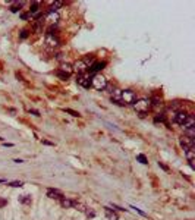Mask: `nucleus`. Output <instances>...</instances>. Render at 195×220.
Instances as JSON below:
<instances>
[{
  "label": "nucleus",
  "mask_w": 195,
  "mask_h": 220,
  "mask_svg": "<svg viewBox=\"0 0 195 220\" xmlns=\"http://www.w3.org/2000/svg\"><path fill=\"white\" fill-rule=\"evenodd\" d=\"M28 37V31H25V29H24L22 32H21V38H27Z\"/></svg>",
  "instance_id": "nucleus-32"
},
{
  "label": "nucleus",
  "mask_w": 195,
  "mask_h": 220,
  "mask_svg": "<svg viewBox=\"0 0 195 220\" xmlns=\"http://www.w3.org/2000/svg\"><path fill=\"white\" fill-rule=\"evenodd\" d=\"M78 84L84 88H89L91 87V76H89L88 73H82V75H78Z\"/></svg>",
  "instance_id": "nucleus-5"
},
{
  "label": "nucleus",
  "mask_w": 195,
  "mask_h": 220,
  "mask_svg": "<svg viewBox=\"0 0 195 220\" xmlns=\"http://www.w3.org/2000/svg\"><path fill=\"white\" fill-rule=\"evenodd\" d=\"M104 214H106V217L109 220H119V216L111 209H109V207H104Z\"/></svg>",
  "instance_id": "nucleus-13"
},
{
  "label": "nucleus",
  "mask_w": 195,
  "mask_h": 220,
  "mask_svg": "<svg viewBox=\"0 0 195 220\" xmlns=\"http://www.w3.org/2000/svg\"><path fill=\"white\" fill-rule=\"evenodd\" d=\"M154 120H156V122H164V120H166V116H164V114H157L156 118H154Z\"/></svg>",
  "instance_id": "nucleus-28"
},
{
  "label": "nucleus",
  "mask_w": 195,
  "mask_h": 220,
  "mask_svg": "<svg viewBox=\"0 0 195 220\" xmlns=\"http://www.w3.org/2000/svg\"><path fill=\"white\" fill-rule=\"evenodd\" d=\"M6 203H7V201H6L5 198H0V207H5Z\"/></svg>",
  "instance_id": "nucleus-31"
},
{
  "label": "nucleus",
  "mask_w": 195,
  "mask_h": 220,
  "mask_svg": "<svg viewBox=\"0 0 195 220\" xmlns=\"http://www.w3.org/2000/svg\"><path fill=\"white\" fill-rule=\"evenodd\" d=\"M37 12H38V2H34L32 5H31V9H29V15H34Z\"/></svg>",
  "instance_id": "nucleus-20"
},
{
  "label": "nucleus",
  "mask_w": 195,
  "mask_h": 220,
  "mask_svg": "<svg viewBox=\"0 0 195 220\" xmlns=\"http://www.w3.org/2000/svg\"><path fill=\"white\" fill-rule=\"evenodd\" d=\"M56 75H57V76H59L60 79H63V81H66V79H69V76H71V75H67V73L62 72V71H57V72H56Z\"/></svg>",
  "instance_id": "nucleus-21"
},
{
  "label": "nucleus",
  "mask_w": 195,
  "mask_h": 220,
  "mask_svg": "<svg viewBox=\"0 0 195 220\" xmlns=\"http://www.w3.org/2000/svg\"><path fill=\"white\" fill-rule=\"evenodd\" d=\"M158 166H160L162 169H164V170H166V172H167V170H169V169H167V167H166V166H164V164H163V163H160V162H158Z\"/></svg>",
  "instance_id": "nucleus-33"
},
{
  "label": "nucleus",
  "mask_w": 195,
  "mask_h": 220,
  "mask_svg": "<svg viewBox=\"0 0 195 220\" xmlns=\"http://www.w3.org/2000/svg\"><path fill=\"white\" fill-rule=\"evenodd\" d=\"M107 84H109V82H107V79L104 78L101 73H95V75L91 76V87H94L95 90L103 91L104 88H106Z\"/></svg>",
  "instance_id": "nucleus-1"
},
{
  "label": "nucleus",
  "mask_w": 195,
  "mask_h": 220,
  "mask_svg": "<svg viewBox=\"0 0 195 220\" xmlns=\"http://www.w3.org/2000/svg\"><path fill=\"white\" fill-rule=\"evenodd\" d=\"M46 44L50 45V47H56V45H59V40H57V37H54V35L47 34L46 35Z\"/></svg>",
  "instance_id": "nucleus-10"
},
{
  "label": "nucleus",
  "mask_w": 195,
  "mask_h": 220,
  "mask_svg": "<svg viewBox=\"0 0 195 220\" xmlns=\"http://www.w3.org/2000/svg\"><path fill=\"white\" fill-rule=\"evenodd\" d=\"M9 185L13 186V188H21V186L24 185V182H21V181H19V182L15 181V182H12V183H9Z\"/></svg>",
  "instance_id": "nucleus-30"
},
{
  "label": "nucleus",
  "mask_w": 195,
  "mask_h": 220,
  "mask_svg": "<svg viewBox=\"0 0 195 220\" xmlns=\"http://www.w3.org/2000/svg\"><path fill=\"white\" fill-rule=\"evenodd\" d=\"M150 103H153V104H151L153 107H162L163 106V101L160 98H153V100H150Z\"/></svg>",
  "instance_id": "nucleus-19"
},
{
  "label": "nucleus",
  "mask_w": 195,
  "mask_h": 220,
  "mask_svg": "<svg viewBox=\"0 0 195 220\" xmlns=\"http://www.w3.org/2000/svg\"><path fill=\"white\" fill-rule=\"evenodd\" d=\"M188 118H189V114L186 112H178L176 114H175V122L178 125H180V126H184L185 122L188 120Z\"/></svg>",
  "instance_id": "nucleus-7"
},
{
  "label": "nucleus",
  "mask_w": 195,
  "mask_h": 220,
  "mask_svg": "<svg viewBox=\"0 0 195 220\" xmlns=\"http://www.w3.org/2000/svg\"><path fill=\"white\" fill-rule=\"evenodd\" d=\"M47 197L50 198V200H56V201H60V200L65 198L62 191H59V189H49L47 191Z\"/></svg>",
  "instance_id": "nucleus-8"
},
{
  "label": "nucleus",
  "mask_w": 195,
  "mask_h": 220,
  "mask_svg": "<svg viewBox=\"0 0 195 220\" xmlns=\"http://www.w3.org/2000/svg\"><path fill=\"white\" fill-rule=\"evenodd\" d=\"M106 66V62H95V63H93L91 66H88V69H89V72H98L100 69H103Z\"/></svg>",
  "instance_id": "nucleus-12"
},
{
  "label": "nucleus",
  "mask_w": 195,
  "mask_h": 220,
  "mask_svg": "<svg viewBox=\"0 0 195 220\" xmlns=\"http://www.w3.org/2000/svg\"><path fill=\"white\" fill-rule=\"evenodd\" d=\"M194 126H195V119L192 118V116H189V118H188V120L185 122L184 128H185V129H188V128H194Z\"/></svg>",
  "instance_id": "nucleus-17"
},
{
  "label": "nucleus",
  "mask_w": 195,
  "mask_h": 220,
  "mask_svg": "<svg viewBox=\"0 0 195 220\" xmlns=\"http://www.w3.org/2000/svg\"><path fill=\"white\" fill-rule=\"evenodd\" d=\"M135 93L131 90H125L122 91V104L126 106V104H134L135 103Z\"/></svg>",
  "instance_id": "nucleus-4"
},
{
  "label": "nucleus",
  "mask_w": 195,
  "mask_h": 220,
  "mask_svg": "<svg viewBox=\"0 0 195 220\" xmlns=\"http://www.w3.org/2000/svg\"><path fill=\"white\" fill-rule=\"evenodd\" d=\"M194 140L192 138H189V136H180V145L184 147V150L186 151V150H194Z\"/></svg>",
  "instance_id": "nucleus-6"
},
{
  "label": "nucleus",
  "mask_w": 195,
  "mask_h": 220,
  "mask_svg": "<svg viewBox=\"0 0 195 220\" xmlns=\"http://www.w3.org/2000/svg\"><path fill=\"white\" fill-rule=\"evenodd\" d=\"M136 160H138L139 163H142V164L148 163V160H147V157H145L144 154H138V156H136Z\"/></svg>",
  "instance_id": "nucleus-23"
},
{
  "label": "nucleus",
  "mask_w": 195,
  "mask_h": 220,
  "mask_svg": "<svg viewBox=\"0 0 195 220\" xmlns=\"http://www.w3.org/2000/svg\"><path fill=\"white\" fill-rule=\"evenodd\" d=\"M75 209L79 210V211H85V209H87V207H85L84 204H81V203H76V204H75Z\"/></svg>",
  "instance_id": "nucleus-29"
},
{
  "label": "nucleus",
  "mask_w": 195,
  "mask_h": 220,
  "mask_svg": "<svg viewBox=\"0 0 195 220\" xmlns=\"http://www.w3.org/2000/svg\"><path fill=\"white\" fill-rule=\"evenodd\" d=\"M19 201L21 203H31V197H28V195H22V197H19Z\"/></svg>",
  "instance_id": "nucleus-27"
},
{
  "label": "nucleus",
  "mask_w": 195,
  "mask_h": 220,
  "mask_svg": "<svg viewBox=\"0 0 195 220\" xmlns=\"http://www.w3.org/2000/svg\"><path fill=\"white\" fill-rule=\"evenodd\" d=\"M111 96V101L116 103V104H119V106H123L122 104V90H117V88H115V91L110 94Z\"/></svg>",
  "instance_id": "nucleus-9"
},
{
  "label": "nucleus",
  "mask_w": 195,
  "mask_h": 220,
  "mask_svg": "<svg viewBox=\"0 0 195 220\" xmlns=\"http://www.w3.org/2000/svg\"><path fill=\"white\" fill-rule=\"evenodd\" d=\"M85 214L88 216V217H94L95 216V211L93 209H89V207H87V209H85Z\"/></svg>",
  "instance_id": "nucleus-26"
},
{
  "label": "nucleus",
  "mask_w": 195,
  "mask_h": 220,
  "mask_svg": "<svg viewBox=\"0 0 195 220\" xmlns=\"http://www.w3.org/2000/svg\"><path fill=\"white\" fill-rule=\"evenodd\" d=\"M49 22L51 24V25H56L57 24V21H59V13L57 12H50L49 15H47V18H46Z\"/></svg>",
  "instance_id": "nucleus-14"
},
{
  "label": "nucleus",
  "mask_w": 195,
  "mask_h": 220,
  "mask_svg": "<svg viewBox=\"0 0 195 220\" xmlns=\"http://www.w3.org/2000/svg\"><path fill=\"white\" fill-rule=\"evenodd\" d=\"M62 6H63V2H54V3H51L50 7H49V13H50V12H56L59 7H62Z\"/></svg>",
  "instance_id": "nucleus-16"
},
{
  "label": "nucleus",
  "mask_w": 195,
  "mask_h": 220,
  "mask_svg": "<svg viewBox=\"0 0 195 220\" xmlns=\"http://www.w3.org/2000/svg\"><path fill=\"white\" fill-rule=\"evenodd\" d=\"M22 5H24V2H16V3H15V5L11 7V11L12 12H18V9H21V7H22Z\"/></svg>",
  "instance_id": "nucleus-24"
},
{
  "label": "nucleus",
  "mask_w": 195,
  "mask_h": 220,
  "mask_svg": "<svg viewBox=\"0 0 195 220\" xmlns=\"http://www.w3.org/2000/svg\"><path fill=\"white\" fill-rule=\"evenodd\" d=\"M59 71H62V72L67 73V75H71V73L73 72L72 65H69V63H62V65H60V69H59Z\"/></svg>",
  "instance_id": "nucleus-15"
},
{
  "label": "nucleus",
  "mask_w": 195,
  "mask_h": 220,
  "mask_svg": "<svg viewBox=\"0 0 195 220\" xmlns=\"http://www.w3.org/2000/svg\"><path fill=\"white\" fill-rule=\"evenodd\" d=\"M29 113H32V114H35V116H40V113L37 112V110H29Z\"/></svg>",
  "instance_id": "nucleus-35"
},
{
  "label": "nucleus",
  "mask_w": 195,
  "mask_h": 220,
  "mask_svg": "<svg viewBox=\"0 0 195 220\" xmlns=\"http://www.w3.org/2000/svg\"><path fill=\"white\" fill-rule=\"evenodd\" d=\"M65 112L69 113V114H72L73 118H79V116H81L78 112H75V110H72V109H65Z\"/></svg>",
  "instance_id": "nucleus-25"
},
{
  "label": "nucleus",
  "mask_w": 195,
  "mask_h": 220,
  "mask_svg": "<svg viewBox=\"0 0 195 220\" xmlns=\"http://www.w3.org/2000/svg\"><path fill=\"white\" fill-rule=\"evenodd\" d=\"M73 72H76V75H82V73H87L88 71V65L85 60H76V62L72 65Z\"/></svg>",
  "instance_id": "nucleus-3"
},
{
  "label": "nucleus",
  "mask_w": 195,
  "mask_h": 220,
  "mask_svg": "<svg viewBox=\"0 0 195 220\" xmlns=\"http://www.w3.org/2000/svg\"><path fill=\"white\" fill-rule=\"evenodd\" d=\"M185 131H186V136H189V138L194 140L195 138V126L194 128H188V129H185Z\"/></svg>",
  "instance_id": "nucleus-22"
},
{
  "label": "nucleus",
  "mask_w": 195,
  "mask_h": 220,
  "mask_svg": "<svg viewBox=\"0 0 195 220\" xmlns=\"http://www.w3.org/2000/svg\"><path fill=\"white\" fill-rule=\"evenodd\" d=\"M150 107H151V103H150V100H147V98H139V100H135V103H134V109L141 116H142L144 113L148 112Z\"/></svg>",
  "instance_id": "nucleus-2"
},
{
  "label": "nucleus",
  "mask_w": 195,
  "mask_h": 220,
  "mask_svg": "<svg viewBox=\"0 0 195 220\" xmlns=\"http://www.w3.org/2000/svg\"><path fill=\"white\" fill-rule=\"evenodd\" d=\"M75 204H76V201H75V200H71V198H63V200H60V205L63 209H72V207H75Z\"/></svg>",
  "instance_id": "nucleus-11"
},
{
  "label": "nucleus",
  "mask_w": 195,
  "mask_h": 220,
  "mask_svg": "<svg viewBox=\"0 0 195 220\" xmlns=\"http://www.w3.org/2000/svg\"><path fill=\"white\" fill-rule=\"evenodd\" d=\"M185 156H186V160H188V162H192L195 158V150H186V151H185Z\"/></svg>",
  "instance_id": "nucleus-18"
},
{
  "label": "nucleus",
  "mask_w": 195,
  "mask_h": 220,
  "mask_svg": "<svg viewBox=\"0 0 195 220\" xmlns=\"http://www.w3.org/2000/svg\"><path fill=\"white\" fill-rule=\"evenodd\" d=\"M21 18H22V19H28V18H29V15H28V13H22V15H21Z\"/></svg>",
  "instance_id": "nucleus-34"
}]
</instances>
